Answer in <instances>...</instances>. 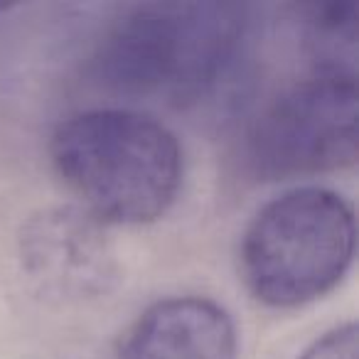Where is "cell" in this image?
Instances as JSON below:
<instances>
[{"mask_svg": "<svg viewBox=\"0 0 359 359\" xmlns=\"http://www.w3.org/2000/svg\"><path fill=\"white\" fill-rule=\"evenodd\" d=\"M298 359H359L357 323H342L320 334Z\"/></svg>", "mask_w": 359, "mask_h": 359, "instance_id": "obj_8", "label": "cell"}, {"mask_svg": "<svg viewBox=\"0 0 359 359\" xmlns=\"http://www.w3.org/2000/svg\"><path fill=\"white\" fill-rule=\"evenodd\" d=\"M118 359H239V334L217 300L172 295L155 300L128 325Z\"/></svg>", "mask_w": 359, "mask_h": 359, "instance_id": "obj_6", "label": "cell"}, {"mask_svg": "<svg viewBox=\"0 0 359 359\" xmlns=\"http://www.w3.org/2000/svg\"><path fill=\"white\" fill-rule=\"evenodd\" d=\"M11 11V6H3V3H0V13H8Z\"/></svg>", "mask_w": 359, "mask_h": 359, "instance_id": "obj_9", "label": "cell"}, {"mask_svg": "<svg viewBox=\"0 0 359 359\" xmlns=\"http://www.w3.org/2000/svg\"><path fill=\"white\" fill-rule=\"evenodd\" d=\"M18 259L32 288L57 303L96 300L121 280L106 224L74 205L32 215L18 236Z\"/></svg>", "mask_w": 359, "mask_h": 359, "instance_id": "obj_5", "label": "cell"}, {"mask_svg": "<svg viewBox=\"0 0 359 359\" xmlns=\"http://www.w3.org/2000/svg\"><path fill=\"white\" fill-rule=\"evenodd\" d=\"M65 185L101 224L143 226L170 212L182 185V148L158 118L133 109H89L50 138Z\"/></svg>", "mask_w": 359, "mask_h": 359, "instance_id": "obj_2", "label": "cell"}, {"mask_svg": "<svg viewBox=\"0 0 359 359\" xmlns=\"http://www.w3.org/2000/svg\"><path fill=\"white\" fill-rule=\"evenodd\" d=\"M295 11L315 74L357 79V3H310Z\"/></svg>", "mask_w": 359, "mask_h": 359, "instance_id": "obj_7", "label": "cell"}, {"mask_svg": "<svg viewBox=\"0 0 359 359\" xmlns=\"http://www.w3.org/2000/svg\"><path fill=\"white\" fill-rule=\"evenodd\" d=\"M357 246L354 210L320 185L285 190L246 224L239 273L269 308H300L327 295L347 276Z\"/></svg>", "mask_w": 359, "mask_h": 359, "instance_id": "obj_3", "label": "cell"}, {"mask_svg": "<svg viewBox=\"0 0 359 359\" xmlns=\"http://www.w3.org/2000/svg\"><path fill=\"white\" fill-rule=\"evenodd\" d=\"M357 79L310 74L259 116L249 163L264 180L330 172L357 160Z\"/></svg>", "mask_w": 359, "mask_h": 359, "instance_id": "obj_4", "label": "cell"}, {"mask_svg": "<svg viewBox=\"0 0 359 359\" xmlns=\"http://www.w3.org/2000/svg\"><path fill=\"white\" fill-rule=\"evenodd\" d=\"M244 37L236 3H143L111 22L91 69L114 94L190 106L231 74Z\"/></svg>", "mask_w": 359, "mask_h": 359, "instance_id": "obj_1", "label": "cell"}]
</instances>
